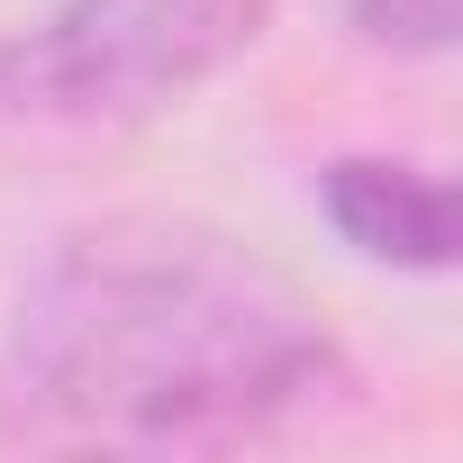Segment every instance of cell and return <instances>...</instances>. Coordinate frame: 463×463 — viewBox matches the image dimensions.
I'll return each mask as SVG.
<instances>
[{
	"label": "cell",
	"mask_w": 463,
	"mask_h": 463,
	"mask_svg": "<svg viewBox=\"0 0 463 463\" xmlns=\"http://www.w3.org/2000/svg\"><path fill=\"white\" fill-rule=\"evenodd\" d=\"M318 218L336 227V246L382 264V273H454V182L409 155H327L309 182Z\"/></svg>",
	"instance_id": "3"
},
{
	"label": "cell",
	"mask_w": 463,
	"mask_h": 463,
	"mask_svg": "<svg viewBox=\"0 0 463 463\" xmlns=\"http://www.w3.org/2000/svg\"><path fill=\"white\" fill-rule=\"evenodd\" d=\"M336 19L354 28V46L400 55V64H436L463 37V0H336Z\"/></svg>",
	"instance_id": "4"
},
{
	"label": "cell",
	"mask_w": 463,
	"mask_h": 463,
	"mask_svg": "<svg viewBox=\"0 0 463 463\" xmlns=\"http://www.w3.org/2000/svg\"><path fill=\"white\" fill-rule=\"evenodd\" d=\"M282 0H55L28 37H0V146L146 128L218 82Z\"/></svg>",
	"instance_id": "2"
},
{
	"label": "cell",
	"mask_w": 463,
	"mask_h": 463,
	"mask_svg": "<svg viewBox=\"0 0 463 463\" xmlns=\"http://www.w3.org/2000/svg\"><path fill=\"white\" fill-rule=\"evenodd\" d=\"M354 391L300 282L209 218H82L0 318V445L19 454H237Z\"/></svg>",
	"instance_id": "1"
}]
</instances>
